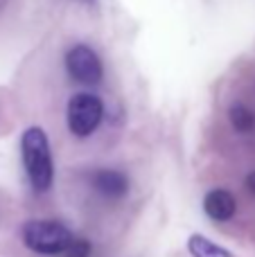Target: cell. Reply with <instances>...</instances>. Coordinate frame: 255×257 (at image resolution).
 Masks as SVG:
<instances>
[{
  "label": "cell",
  "mask_w": 255,
  "mask_h": 257,
  "mask_svg": "<svg viewBox=\"0 0 255 257\" xmlns=\"http://www.w3.org/2000/svg\"><path fill=\"white\" fill-rule=\"evenodd\" d=\"M21 154L32 187L36 192H48L54 181V165H52L50 142L43 128L41 126L25 128V133L21 138Z\"/></svg>",
  "instance_id": "6da1fadb"
},
{
  "label": "cell",
  "mask_w": 255,
  "mask_h": 257,
  "mask_svg": "<svg viewBox=\"0 0 255 257\" xmlns=\"http://www.w3.org/2000/svg\"><path fill=\"white\" fill-rule=\"evenodd\" d=\"M72 239L63 223L59 221H50V219H34V221H27L23 226V241L30 250L41 255H59L66 253L70 248Z\"/></svg>",
  "instance_id": "7a4b0ae2"
},
{
  "label": "cell",
  "mask_w": 255,
  "mask_h": 257,
  "mask_svg": "<svg viewBox=\"0 0 255 257\" xmlns=\"http://www.w3.org/2000/svg\"><path fill=\"white\" fill-rule=\"evenodd\" d=\"M104 117V104L97 95L93 93H75L68 102V128L72 136L86 138L95 133V128L102 124Z\"/></svg>",
  "instance_id": "3957f363"
},
{
  "label": "cell",
  "mask_w": 255,
  "mask_h": 257,
  "mask_svg": "<svg viewBox=\"0 0 255 257\" xmlns=\"http://www.w3.org/2000/svg\"><path fill=\"white\" fill-rule=\"evenodd\" d=\"M66 68L68 75L72 77L75 81L86 86H95L102 81L104 68L102 61H99L97 52L88 45H75L66 52Z\"/></svg>",
  "instance_id": "277c9868"
},
{
  "label": "cell",
  "mask_w": 255,
  "mask_h": 257,
  "mask_svg": "<svg viewBox=\"0 0 255 257\" xmlns=\"http://www.w3.org/2000/svg\"><path fill=\"white\" fill-rule=\"evenodd\" d=\"M203 210L215 221H228L237 210V203H235V196L228 190H212L203 199Z\"/></svg>",
  "instance_id": "5b68a950"
},
{
  "label": "cell",
  "mask_w": 255,
  "mask_h": 257,
  "mask_svg": "<svg viewBox=\"0 0 255 257\" xmlns=\"http://www.w3.org/2000/svg\"><path fill=\"white\" fill-rule=\"evenodd\" d=\"M93 185L99 194L108 196V199H120L129 192V178L115 169H99L93 176Z\"/></svg>",
  "instance_id": "8992f818"
},
{
  "label": "cell",
  "mask_w": 255,
  "mask_h": 257,
  "mask_svg": "<svg viewBox=\"0 0 255 257\" xmlns=\"http://www.w3.org/2000/svg\"><path fill=\"white\" fill-rule=\"evenodd\" d=\"M188 248H190V253H192V257H233L226 248L212 244V241L208 239V237H203V235H192L190 237Z\"/></svg>",
  "instance_id": "52a82bcc"
},
{
  "label": "cell",
  "mask_w": 255,
  "mask_h": 257,
  "mask_svg": "<svg viewBox=\"0 0 255 257\" xmlns=\"http://www.w3.org/2000/svg\"><path fill=\"white\" fill-rule=\"evenodd\" d=\"M228 120H230V124H233L235 131H239V133H251L255 128V113L248 106H244V104L230 106Z\"/></svg>",
  "instance_id": "ba28073f"
},
{
  "label": "cell",
  "mask_w": 255,
  "mask_h": 257,
  "mask_svg": "<svg viewBox=\"0 0 255 257\" xmlns=\"http://www.w3.org/2000/svg\"><path fill=\"white\" fill-rule=\"evenodd\" d=\"M68 257H88L90 255V244L86 239H72L70 248L66 250Z\"/></svg>",
  "instance_id": "9c48e42d"
},
{
  "label": "cell",
  "mask_w": 255,
  "mask_h": 257,
  "mask_svg": "<svg viewBox=\"0 0 255 257\" xmlns=\"http://www.w3.org/2000/svg\"><path fill=\"white\" fill-rule=\"evenodd\" d=\"M246 190L251 192V194H255V172H251L246 176Z\"/></svg>",
  "instance_id": "30bf717a"
}]
</instances>
